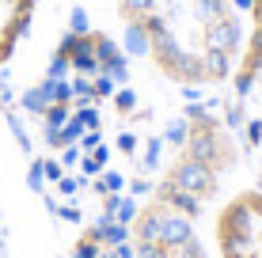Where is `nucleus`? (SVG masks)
Here are the masks:
<instances>
[{"label":"nucleus","instance_id":"obj_4","mask_svg":"<svg viewBox=\"0 0 262 258\" xmlns=\"http://www.w3.org/2000/svg\"><path fill=\"white\" fill-rule=\"evenodd\" d=\"M213 258H262V186L236 182L202 220Z\"/></svg>","mask_w":262,"mask_h":258},{"label":"nucleus","instance_id":"obj_7","mask_svg":"<svg viewBox=\"0 0 262 258\" xmlns=\"http://www.w3.org/2000/svg\"><path fill=\"white\" fill-rule=\"evenodd\" d=\"M262 80V0H243V46L232 73V91L247 95Z\"/></svg>","mask_w":262,"mask_h":258},{"label":"nucleus","instance_id":"obj_6","mask_svg":"<svg viewBox=\"0 0 262 258\" xmlns=\"http://www.w3.org/2000/svg\"><path fill=\"white\" fill-rule=\"evenodd\" d=\"M42 0H0V76L19 61L38 23Z\"/></svg>","mask_w":262,"mask_h":258},{"label":"nucleus","instance_id":"obj_3","mask_svg":"<svg viewBox=\"0 0 262 258\" xmlns=\"http://www.w3.org/2000/svg\"><path fill=\"white\" fill-rule=\"evenodd\" d=\"M122 239L125 258H213L202 217L152 190H141V198L129 205L122 220Z\"/></svg>","mask_w":262,"mask_h":258},{"label":"nucleus","instance_id":"obj_5","mask_svg":"<svg viewBox=\"0 0 262 258\" xmlns=\"http://www.w3.org/2000/svg\"><path fill=\"white\" fill-rule=\"evenodd\" d=\"M53 68L76 80V91L84 99H99L125 76V53L111 34L84 27L61 38L53 53Z\"/></svg>","mask_w":262,"mask_h":258},{"label":"nucleus","instance_id":"obj_2","mask_svg":"<svg viewBox=\"0 0 262 258\" xmlns=\"http://www.w3.org/2000/svg\"><path fill=\"white\" fill-rule=\"evenodd\" d=\"M243 171V140L236 126L209 103H190L171 122L164 156L144 190L183 205L205 220Z\"/></svg>","mask_w":262,"mask_h":258},{"label":"nucleus","instance_id":"obj_8","mask_svg":"<svg viewBox=\"0 0 262 258\" xmlns=\"http://www.w3.org/2000/svg\"><path fill=\"white\" fill-rule=\"evenodd\" d=\"M0 258H4V243H0Z\"/></svg>","mask_w":262,"mask_h":258},{"label":"nucleus","instance_id":"obj_1","mask_svg":"<svg viewBox=\"0 0 262 258\" xmlns=\"http://www.w3.org/2000/svg\"><path fill=\"white\" fill-rule=\"evenodd\" d=\"M114 15L167 87L198 95L232 84L243 46L239 0H114Z\"/></svg>","mask_w":262,"mask_h":258}]
</instances>
